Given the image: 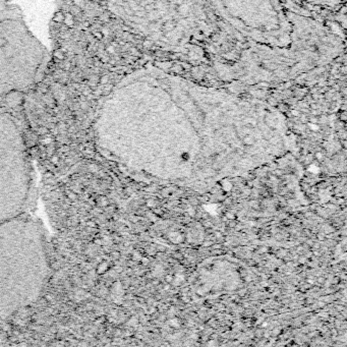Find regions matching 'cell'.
<instances>
[{
	"instance_id": "1",
	"label": "cell",
	"mask_w": 347,
	"mask_h": 347,
	"mask_svg": "<svg viewBox=\"0 0 347 347\" xmlns=\"http://www.w3.org/2000/svg\"><path fill=\"white\" fill-rule=\"evenodd\" d=\"M214 14L245 40L269 48L294 42L290 12L280 0H207Z\"/></svg>"
},
{
	"instance_id": "2",
	"label": "cell",
	"mask_w": 347,
	"mask_h": 347,
	"mask_svg": "<svg viewBox=\"0 0 347 347\" xmlns=\"http://www.w3.org/2000/svg\"><path fill=\"white\" fill-rule=\"evenodd\" d=\"M53 21L54 23H57V24H62L64 21H65V16L63 14L62 11H57L54 13L53 16Z\"/></svg>"
},
{
	"instance_id": "3",
	"label": "cell",
	"mask_w": 347,
	"mask_h": 347,
	"mask_svg": "<svg viewBox=\"0 0 347 347\" xmlns=\"http://www.w3.org/2000/svg\"><path fill=\"white\" fill-rule=\"evenodd\" d=\"M53 58L58 59V60H63L65 58V54L62 50H55L53 52Z\"/></svg>"
},
{
	"instance_id": "4",
	"label": "cell",
	"mask_w": 347,
	"mask_h": 347,
	"mask_svg": "<svg viewBox=\"0 0 347 347\" xmlns=\"http://www.w3.org/2000/svg\"><path fill=\"white\" fill-rule=\"evenodd\" d=\"M8 45V41L4 37H0V48H4Z\"/></svg>"
},
{
	"instance_id": "5",
	"label": "cell",
	"mask_w": 347,
	"mask_h": 347,
	"mask_svg": "<svg viewBox=\"0 0 347 347\" xmlns=\"http://www.w3.org/2000/svg\"><path fill=\"white\" fill-rule=\"evenodd\" d=\"M93 36L95 37L96 39H98V40H102V38H103V34L101 33V32H94Z\"/></svg>"
},
{
	"instance_id": "6",
	"label": "cell",
	"mask_w": 347,
	"mask_h": 347,
	"mask_svg": "<svg viewBox=\"0 0 347 347\" xmlns=\"http://www.w3.org/2000/svg\"><path fill=\"white\" fill-rule=\"evenodd\" d=\"M99 5L100 6H107L108 5L107 0H100V1H99Z\"/></svg>"
},
{
	"instance_id": "7",
	"label": "cell",
	"mask_w": 347,
	"mask_h": 347,
	"mask_svg": "<svg viewBox=\"0 0 347 347\" xmlns=\"http://www.w3.org/2000/svg\"><path fill=\"white\" fill-rule=\"evenodd\" d=\"M84 26H85L86 28H89V27L91 26V24L89 23V21H85V23H84Z\"/></svg>"
}]
</instances>
